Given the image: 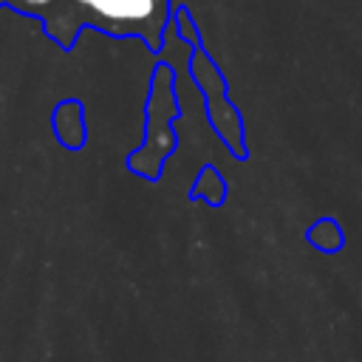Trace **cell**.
I'll return each mask as SVG.
<instances>
[{
  "label": "cell",
  "instance_id": "1",
  "mask_svg": "<svg viewBox=\"0 0 362 362\" xmlns=\"http://www.w3.org/2000/svg\"><path fill=\"white\" fill-rule=\"evenodd\" d=\"M107 28H144L156 23V0H76Z\"/></svg>",
  "mask_w": 362,
  "mask_h": 362
},
{
  "label": "cell",
  "instance_id": "2",
  "mask_svg": "<svg viewBox=\"0 0 362 362\" xmlns=\"http://www.w3.org/2000/svg\"><path fill=\"white\" fill-rule=\"evenodd\" d=\"M308 243L317 246V249H322V252H337V249H342V243H345L342 226H339L337 221H331V218H322V221H317V223L308 229Z\"/></svg>",
  "mask_w": 362,
  "mask_h": 362
},
{
  "label": "cell",
  "instance_id": "3",
  "mask_svg": "<svg viewBox=\"0 0 362 362\" xmlns=\"http://www.w3.org/2000/svg\"><path fill=\"white\" fill-rule=\"evenodd\" d=\"M223 181L218 178V173H215V167H204V173L198 175V184H195V195L198 198H206V201H212V204H218L221 198H223Z\"/></svg>",
  "mask_w": 362,
  "mask_h": 362
},
{
  "label": "cell",
  "instance_id": "4",
  "mask_svg": "<svg viewBox=\"0 0 362 362\" xmlns=\"http://www.w3.org/2000/svg\"><path fill=\"white\" fill-rule=\"evenodd\" d=\"M20 6H25V8H42V6H48V3H54V0H17Z\"/></svg>",
  "mask_w": 362,
  "mask_h": 362
}]
</instances>
